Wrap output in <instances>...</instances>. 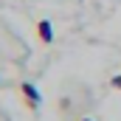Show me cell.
<instances>
[{"instance_id":"1","label":"cell","mask_w":121,"mask_h":121,"mask_svg":"<svg viewBox=\"0 0 121 121\" xmlns=\"http://www.w3.org/2000/svg\"><path fill=\"white\" fill-rule=\"evenodd\" d=\"M20 93H23V101H26L28 110H37V107H39V90H37L31 82H23V85H20Z\"/></svg>"},{"instance_id":"2","label":"cell","mask_w":121,"mask_h":121,"mask_svg":"<svg viewBox=\"0 0 121 121\" xmlns=\"http://www.w3.org/2000/svg\"><path fill=\"white\" fill-rule=\"evenodd\" d=\"M37 37H39L45 45L54 42V31H51V23H48V20H39V23H37Z\"/></svg>"},{"instance_id":"3","label":"cell","mask_w":121,"mask_h":121,"mask_svg":"<svg viewBox=\"0 0 121 121\" xmlns=\"http://www.w3.org/2000/svg\"><path fill=\"white\" fill-rule=\"evenodd\" d=\"M110 85H113L116 90H121V76H113V82H110Z\"/></svg>"},{"instance_id":"4","label":"cell","mask_w":121,"mask_h":121,"mask_svg":"<svg viewBox=\"0 0 121 121\" xmlns=\"http://www.w3.org/2000/svg\"><path fill=\"white\" fill-rule=\"evenodd\" d=\"M82 121H90V118H82Z\"/></svg>"}]
</instances>
